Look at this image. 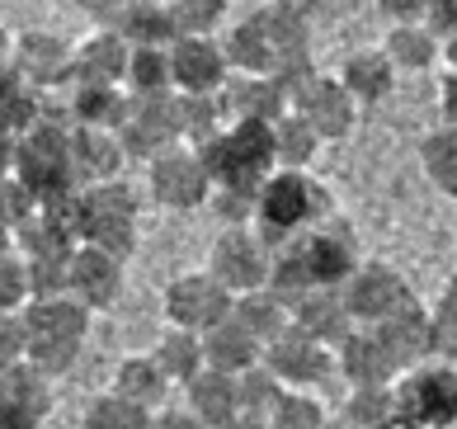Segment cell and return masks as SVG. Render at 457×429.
<instances>
[{"instance_id": "obj_37", "label": "cell", "mask_w": 457, "mask_h": 429, "mask_svg": "<svg viewBox=\"0 0 457 429\" xmlns=\"http://www.w3.org/2000/svg\"><path fill=\"white\" fill-rule=\"evenodd\" d=\"M274 151H278V170H307L320 151V132L302 114H283L274 123Z\"/></svg>"}, {"instance_id": "obj_44", "label": "cell", "mask_w": 457, "mask_h": 429, "mask_svg": "<svg viewBox=\"0 0 457 429\" xmlns=\"http://www.w3.org/2000/svg\"><path fill=\"white\" fill-rule=\"evenodd\" d=\"M326 406H320L312 391H287L278 401V410L269 416V429H326Z\"/></svg>"}, {"instance_id": "obj_41", "label": "cell", "mask_w": 457, "mask_h": 429, "mask_svg": "<svg viewBox=\"0 0 457 429\" xmlns=\"http://www.w3.org/2000/svg\"><path fill=\"white\" fill-rule=\"evenodd\" d=\"M236 387H241V416L264 420V425H269V416L278 410V401L287 397V387H283L264 364L250 368V373H241V377H236Z\"/></svg>"}, {"instance_id": "obj_21", "label": "cell", "mask_w": 457, "mask_h": 429, "mask_svg": "<svg viewBox=\"0 0 457 429\" xmlns=\"http://www.w3.org/2000/svg\"><path fill=\"white\" fill-rule=\"evenodd\" d=\"M20 316L29 325V340H66V345H86L95 312L86 302H76V298H33Z\"/></svg>"}, {"instance_id": "obj_16", "label": "cell", "mask_w": 457, "mask_h": 429, "mask_svg": "<svg viewBox=\"0 0 457 429\" xmlns=\"http://www.w3.org/2000/svg\"><path fill=\"white\" fill-rule=\"evenodd\" d=\"M170 72L179 95H222V85L231 80V62L217 38H179L170 47Z\"/></svg>"}, {"instance_id": "obj_26", "label": "cell", "mask_w": 457, "mask_h": 429, "mask_svg": "<svg viewBox=\"0 0 457 429\" xmlns=\"http://www.w3.org/2000/svg\"><path fill=\"white\" fill-rule=\"evenodd\" d=\"M184 410L189 416H198L208 429H222L231 420H241V387H236V377L227 373H212V368H203L189 387H184Z\"/></svg>"}, {"instance_id": "obj_1", "label": "cell", "mask_w": 457, "mask_h": 429, "mask_svg": "<svg viewBox=\"0 0 457 429\" xmlns=\"http://www.w3.org/2000/svg\"><path fill=\"white\" fill-rule=\"evenodd\" d=\"M330 217H335V203L326 194V184L312 180L307 170H274L260 189L255 231L269 250H283Z\"/></svg>"}, {"instance_id": "obj_14", "label": "cell", "mask_w": 457, "mask_h": 429, "mask_svg": "<svg viewBox=\"0 0 457 429\" xmlns=\"http://www.w3.org/2000/svg\"><path fill=\"white\" fill-rule=\"evenodd\" d=\"M293 114L307 118L320 142H340L359 123V99L345 90L340 76H312L302 90H293Z\"/></svg>"}, {"instance_id": "obj_50", "label": "cell", "mask_w": 457, "mask_h": 429, "mask_svg": "<svg viewBox=\"0 0 457 429\" xmlns=\"http://www.w3.org/2000/svg\"><path fill=\"white\" fill-rule=\"evenodd\" d=\"M425 24H429L444 43H448V38H457V0H429Z\"/></svg>"}, {"instance_id": "obj_56", "label": "cell", "mask_w": 457, "mask_h": 429, "mask_svg": "<svg viewBox=\"0 0 457 429\" xmlns=\"http://www.w3.org/2000/svg\"><path fill=\"white\" fill-rule=\"evenodd\" d=\"M5 250H14V222L0 213V255H5Z\"/></svg>"}, {"instance_id": "obj_32", "label": "cell", "mask_w": 457, "mask_h": 429, "mask_svg": "<svg viewBox=\"0 0 457 429\" xmlns=\"http://www.w3.org/2000/svg\"><path fill=\"white\" fill-rule=\"evenodd\" d=\"M231 316L245 325L260 345H274L283 331H293V307H287L274 288H255V293H241L231 307Z\"/></svg>"}, {"instance_id": "obj_42", "label": "cell", "mask_w": 457, "mask_h": 429, "mask_svg": "<svg viewBox=\"0 0 457 429\" xmlns=\"http://www.w3.org/2000/svg\"><path fill=\"white\" fill-rule=\"evenodd\" d=\"M179 38H212L227 20V0H170Z\"/></svg>"}, {"instance_id": "obj_29", "label": "cell", "mask_w": 457, "mask_h": 429, "mask_svg": "<svg viewBox=\"0 0 457 429\" xmlns=\"http://www.w3.org/2000/svg\"><path fill=\"white\" fill-rule=\"evenodd\" d=\"M128 62H132V47L118 38L113 29H99V33H90L86 43H76V76H86V80L123 85L128 80Z\"/></svg>"}, {"instance_id": "obj_54", "label": "cell", "mask_w": 457, "mask_h": 429, "mask_svg": "<svg viewBox=\"0 0 457 429\" xmlns=\"http://www.w3.org/2000/svg\"><path fill=\"white\" fill-rule=\"evenodd\" d=\"M156 429H208V425H203L198 416H189V410H161Z\"/></svg>"}, {"instance_id": "obj_45", "label": "cell", "mask_w": 457, "mask_h": 429, "mask_svg": "<svg viewBox=\"0 0 457 429\" xmlns=\"http://www.w3.org/2000/svg\"><path fill=\"white\" fill-rule=\"evenodd\" d=\"M33 302V283H29V260L20 250L0 255V312H24Z\"/></svg>"}, {"instance_id": "obj_10", "label": "cell", "mask_w": 457, "mask_h": 429, "mask_svg": "<svg viewBox=\"0 0 457 429\" xmlns=\"http://www.w3.org/2000/svg\"><path fill=\"white\" fill-rule=\"evenodd\" d=\"M401 420H411L420 429H453L457 425V364L438 368H415L396 387Z\"/></svg>"}, {"instance_id": "obj_58", "label": "cell", "mask_w": 457, "mask_h": 429, "mask_svg": "<svg viewBox=\"0 0 457 429\" xmlns=\"http://www.w3.org/2000/svg\"><path fill=\"white\" fill-rule=\"evenodd\" d=\"M222 429H269L264 420H250V416H241V420H231V425H222Z\"/></svg>"}, {"instance_id": "obj_8", "label": "cell", "mask_w": 457, "mask_h": 429, "mask_svg": "<svg viewBox=\"0 0 457 429\" xmlns=\"http://www.w3.org/2000/svg\"><path fill=\"white\" fill-rule=\"evenodd\" d=\"M208 273L222 279L236 298L269 288V273H274V250L260 241L255 227H227L208 250Z\"/></svg>"}, {"instance_id": "obj_6", "label": "cell", "mask_w": 457, "mask_h": 429, "mask_svg": "<svg viewBox=\"0 0 457 429\" xmlns=\"http://www.w3.org/2000/svg\"><path fill=\"white\" fill-rule=\"evenodd\" d=\"M146 189H151V198L170 213H189V208H198V203H208L217 194L203 156L184 142L161 151L156 161H146Z\"/></svg>"}, {"instance_id": "obj_52", "label": "cell", "mask_w": 457, "mask_h": 429, "mask_svg": "<svg viewBox=\"0 0 457 429\" xmlns=\"http://www.w3.org/2000/svg\"><path fill=\"white\" fill-rule=\"evenodd\" d=\"M76 5L86 10V14H90V20H95L99 29H113V20L123 14V5H128V0H76Z\"/></svg>"}, {"instance_id": "obj_11", "label": "cell", "mask_w": 457, "mask_h": 429, "mask_svg": "<svg viewBox=\"0 0 457 429\" xmlns=\"http://www.w3.org/2000/svg\"><path fill=\"white\" fill-rule=\"evenodd\" d=\"M345 293V302H349V316H353V325H382V321H392L396 312H405V307L415 302V293H411V283L401 279V273L392 269V265H359V273L340 288Z\"/></svg>"}, {"instance_id": "obj_60", "label": "cell", "mask_w": 457, "mask_h": 429, "mask_svg": "<svg viewBox=\"0 0 457 429\" xmlns=\"http://www.w3.org/2000/svg\"><path fill=\"white\" fill-rule=\"evenodd\" d=\"M444 302H448V307H457V273L448 279V293H444Z\"/></svg>"}, {"instance_id": "obj_4", "label": "cell", "mask_w": 457, "mask_h": 429, "mask_svg": "<svg viewBox=\"0 0 457 429\" xmlns=\"http://www.w3.org/2000/svg\"><path fill=\"white\" fill-rule=\"evenodd\" d=\"M14 180H20L29 194L47 198H62V194H76V180H71V132L57 128V123H38L20 137V156H14Z\"/></svg>"}, {"instance_id": "obj_35", "label": "cell", "mask_w": 457, "mask_h": 429, "mask_svg": "<svg viewBox=\"0 0 457 429\" xmlns=\"http://www.w3.org/2000/svg\"><path fill=\"white\" fill-rule=\"evenodd\" d=\"M340 420L349 429H392L401 420L396 387H353L345 410H340Z\"/></svg>"}, {"instance_id": "obj_5", "label": "cell", "mask_w": 457, "mask_h": 429, "mask_svg": "<svg viewBox=\"0 0 457 429\" xmlns=\"http://www.w3.org/2000/svg\"><path fill=\"white\" fill-rule=\"evenodd\" d=\"M293 260L307 269V279L312 288H345L353 273H359V236H353V227L345 217H330V222H320L316 231L307 236H297L293 246H283Z\"/></svg>"}, {"instance_id": "obj_38", "label": "cell", "mask_w": 457, "mask_h": 429, "mask_svg": "<svg viewBox=\"0 0 457 429\" xmlns=\"http://www.w3.org/2000/svg\"><path fill=\"white\" fill-rule=\"evenodd\" d=\"M179 109H184V147H208L212 137L227 132V114H222V99L217 95H179Z\"/></svg>"}, {"instance_id": "obj_36", "label": "cell", "mask_w": 457, "mask_h": 429, "mask_svg": "<svg viewBox=\"0 0 457 429\" xmlns=\"http://www.w3.org/2000/svg\"><path fill=\"white\" fill-rule=\"evenodd\" d=\"M123 90H128L132 99L170 95V90H175L170 47H132V62H128V80H123Z\"/></svg>"}, {"instance_id": "obj_7", "label": "cell", "mask_w": 457, "mask_h": 429, "mask_svg": "<svg viewBox=\"0 0 457 429\" xmlns=\"http://www.w3.org/2000/svg\"><path fill=\"white\" fill-rule=\"evenodd\" d=\"M236 307V293L212 279L208 269H194V273H179L165 288V321L179 325V331H194V335H208L212 325H222Z\"/></svg>"}, {"instance_id": "obj_59", "label": "cell", "mask_w": 457, "mask_h": 429, "mask_svg": "<svg viewBox=\"0 0 457 429\" xmlns=\"http://www.w3.org/2000/svg\"><path fill=\"white\" fill-rule=\"evenodd\" d=\"M444 62H448V72H457V38L444 43Z\"/></svg>"}, {"instance_id": "obj_43", "label": "cell", "mask_w": 457, "mask_h": 429, "mask_svg": "<svg viewBox=\"0 0 457 429\" xmlns=\"http://www.w3.org/2000/svg\"><path fill=\"white\" fill-rule=\"evenodd\" d=\"M29 283H33V298H71V255H33Z\"/></svg>"}, {"instance_id": "obj_24", "label": "cell", "mask_w": 457, "mask_h": 429, "mask_svg": "<svg viewBox=\"0 0 457 429\" xmlns=\"http://www.w3.org/2000/svg\"><path fill=\"white\" fill-rule=\"evenodd\" d=\"M203 358H208L212 373L241 377V373H250V368L264 364V345H260V340L250 335L236 316H227L222 325H212V331L203 335Z\"/></svg>"}, {"instance_id": "obj_13", "label": "cell", "mask_w": 457, "mask_h": 429, "mask_svg": "<svg viewBox=\"0 0 457 429\" xmlns=\"http://www.w3.org/2000/svg\"><path fill=\"white\" fill-rule=\"evenodd\" d=\"M14 72L24 76V85H33L38 95H53L66 90L76 80V47L62 38V33H43V29H29L14 38Z\"/></svg>"}, {"instance_id": "obj_20", "label": "cell", "mask_w": 457, "mask_h": 429, "mask_svg": "<svg viewBox=\"0 0 457 429\" xmlns=\"http://www.w3.org/2000/svg\"><path fill=\"white\" fill-rule=\"evenodd\" d=\"M335 364L349 377V387H396V377H401L396 358L386 354L378 331H368V325H359V331L335 349Z\"/></svg>"}, {"instance_id": "obj_25", "label": "cell", "mask_w": 457, "mask_h": 429, "mask_svg": "<svg viewBox=\"0 0 457 429\" xmlns=\"http://www.w3.org/2000/svg\"><path fill=\"white\" fill-rule=\"evenodd\" d=\"M113 33L128 47H175L179 43L170 0H128L123 14L113 20Z\"/></svg>"}, {"instance_id": "obj_33", "label": "cell", "mask_w": 457, "mask_h": 429, "mask_svg": "<svg viewBox=\"0 0 457 429\" xmlns=\"http://www.w3.org/2000/svg\"><path fill=\"white\" fill-rule=\"evenodd\" d=\"M43 123V95L24 85V76L14 72V62L0 66V132L24 137L29 128Z\"/></svg>"}, {"instance_id": "obj_3", "label": "cell", "mask_w": 457, "mask_h": 429, "mask_svg": "<svg viewBox=\"0 0 457 429\" xmlns=\"http://www.w3.org/2000/svg\"><path fill=\"white\" fill-rule=\"evenodd\" d=\"M203 165L217 189H250L260 194L264 180L274 175L278 151H274V123H255V118H241V123H227L222 137H212L208 147H198Z\"/></svg>"}, {"instance_id": "obj_15", "label": "cell", "mask_w": 457, "mask_h": 429, "mask_svg": "<svg viewBox=\"0 0 457 429\" xmlns=\"http://www.w3.org/2000/svg\"><path fill=\"white\" fill-rule=\"evenodd\" d=\"M53 410V377L24 358L0 373V429H38Z\"/></svg>"}, {"instance_id": "obj_61", "label": "cell", "mask_w": 457, "mask_h": 429, "mask_svg": "<svg viewBox=\"0 0 457 429\" xmlns=\"http://www.w3.org/2000/svg\"><path fill=\"white\" fill-rule=\"evenodd\" d=\"M392 429H420V425H411V420H396Z\"/></svg>"}, {"instance_id": "obj_51", "label": "cell", "mask_w": 457, "mask_h": 429, "mask_svg": "<svg viewBox=\"0 0 457 429\" xmlns=\"http://www.w3.org/2000/svg\"><path fill=\"white\" fill-rule=\"evenodd\" d=\"M382 14L392 24H425V10H429V0H378Z\"/></svg>"}, {"instance_id": "obj_18", "label": "cell", "mask_w": 457, "mask_h": 429, "mask_svg": "<svg viewBox=\"0 0 457 429\" xmlns=\"http://www.w3.org/2000/svg\"><path fill=\"white\" fill-rule=\"evenodd\" d=\"M123 293V260L99 246H76L71 250V298L86 302L90 312H104Z\"/></svg>"}, {"instance_id": "obj_12", "label": "cell", "mask_w": 457, "mask_h": 429, "mask_svg": "<svg viewBox=\"0 0 457 429\" xmlns=\"http://www.w3.org/2000/svg\"><path fill=\"white\" fill-rule=\"evenodd\" d=\"M264 368L278 377L287 391H307V387H320L326 377L340 368L335 364V349L312 340L307 331H283L274 345H264Z\"/></svg>"}, {"instance_id": "obj_62", "label": "cell", "mask_w": 457, "mask_h": 429, "mask_svg": "<svg viewBox=\"0 0 457 429\" xmlns=\"http://www.w3.org/2000/svg\"><path fill=\"white\" fill-rule=\"evenodd\" d=\"M326 429H349V425H345V420H330V425H326Z\"/></svg>"}, {"instance_id": "obj_27", "label": "cell", "mask_w": 457, "mask_h": 429, "mask_svg": "<svg viewBox=\"0 0 457 429\" xmlns=\"http://www.w3.org/2000/svg\"><path fill=\"white\" fill-rule=\"evenodd\" d=\"M340 80H345V90L359 99V105H382V99L396 90V66H392V57H386L382 47H359V53L345 57Z\"/></svg>"}, {"instance_id": "obj_31", "label": "cell", "mask_w": 457, "mask_h": 429, "mask_svg": "<svg viewBox=\"0 0 457 429\" xmlns=\"http://www.w3.org/2000/svg\"><path fill=\"white\" fill-rule=\"evenodd\" d=\"M151 358L161 364V373L170 377V387H189L194 377L208 368V358H203V335L194 331H179V325H165L156 335V345H151Z\"/></svg>"}, {"instance_id": "obj_23", "label": "cell", "mask_w": 457, "mask_h": 429, "mask_svg": "<svg viewBox=\"0 0 457 429\" xmlns=\"http://www.w3.org/2000/svg\"><path fill=\"white\" fill-rule=\"evenodd\" d=\"M372 331H378V340L386 345V354L396 358L401 373L420 368V358L434 354V312H425L420 302H411L405 312H396L392 321H382V325H372Z\"/></svg>"}, {"instance_id": "obj_40", "label": "cell", "mask_w": 457, "mask_h": 429, "mask_svg": "<svg viewBox=\"0 0 457 429\" xmlns=\"http://www.w3.org/2000/svg\"><path fill=\"white\" fill-rule=\"evenodd\" d=\"M80 429H156V410H142V406H132L123 397H113V391H104V397H95L86 406Z\"/></svg>"}, {"instance_id": "obj_19", "label": "cell", "mask_w": 457, "mask_h": 429, "mask_svg": "<svg viewBox=\"0 0 457 429\" xmlns=\"http://www.w3.org/2000/svg\"><path fill=\"white\" fill-rule=\"evenodd\" d=\"M123 137L109 132V128H76L71 132V180L76 189H95V184H109L118 180L123 170Z\"/></svg>"}, {"instance_id": "obj_57", "label": "cell", "mask_w": 457, "mask_h": 429, "mask_svg": "<svg viewBox=\"0 0 457 429\" xmlns=\"http://www.w3.org/2000/svg\"><path fill=\"white\" fill-rule=\"evenodd\" d=\"M10 57H14V38H10V29L0 24V66H5Z\"/></svg>"}, {"instance_id": "obj_47", "label": "cell", "mask_w": 457, "mask_h": 429, "mask_svg": "<svg viewBox=\"0 0 457 429\" xmlns=\"http://www.w3.org/2000/svg\"><path fill=\"white\" fill-rule=\"evenodd\" d=\"M212 208H217V217H222L227 227H255L260 194H250V189H217Z\"/></svg>"}, {"instance_id": "obj_17", "label": "cell", "mask_w": 457, "mask_h": 429, "mask_svg": "<svg viewBox=\"0 0 457 429\" xmlns=\"http://www.w3.org/2000/svg\"><path fill=\"white\" fill-rule=\"evenodd\" d=\"M222 114L227 123H241V118H255V123H278L283 114H293V99H287L283 80L274 76H236L222 85Z\"/></svg>"}, {"instance_id": "obj_48", "label": "cell", "mask_w": 457, "mask_h": 429, "mask_svg": "<svg viewBox=\"0 0 457 429\" xmlns=\"http://www.w3.org/2000/svg\"><path fill=\"white\" fill-rule=\"evenodd\" d=\"M29 358V325L20 312H0V373Z\"/></svg>"}, {"instance_id": "obj_22", "label": "cell", "mask_w": 457, "mask_h": 429, "mask_svg": "<svg viewBox=\"0 0 457 429\" xmlns=\"http://www.w3.org/2000/svg\"><path fill=\"white\" fill-rule=\"evenodd\" d=\"M293 325L307 331L312 340H320V345H330V349H340L353 335V316H349V302H345L340 288H312V293L293 307Z\"/></svg>"}, {"instance_id": "obj_49", "label": "cell", "mask_w": 457, "mask_h": 429, "mask_svg": "<svg viewBox=\"0 0 457 429\" xmlns=\"http://www.w3.org/2000/svg\"><path fill=\"white\" fill-rule=\"evenodd\" d=\"M434 354L444 364H457V307L448 302H438V312H434Z\"/></svg>"}, {"instance_id": "obj_46", "label": "cell", "mask_w": 457, "mask_h": 429, "mask_svg": "<svg viewBox=\"0 0 457 429\" xmlns=\"http://www.w3.org/2000/svg\"><path fill=\"white\" fill-rule=\"evenodd\" d=\"M76 358H80V345H66V340H29V364L47 377L71 373Z\"/></svg>"}, {"instance_id": "obj_28", "label": "cell", "mask_w": 457, "mask_h": 429, "mask_svg": "<svg viewBox=\"0 0 457 429\" xmlns=\"http://www.w3.org/2000/svg\"><path fill=\"white\" fill-rule=\"evenodd\" d=\"M222 47H227V62H231L236 76H274L278 53H274L269 29L260 24V14H250V20L236 24L227 38H222Z\"/></svg>"}, {"instance_id": "obj_39", "label": "cell", "mask_w": 457, "mask_h": 429, "mask_svg": "<svg viewBox=\"0 0 457 429\" xmlns=\"http://www.w3.org/2000/svg\"><path fill=\"white\" fill-rule=\"evenodd\" d=\"M420 161H425V175L444 189L448 198H457V128H438L420 142Z\"/></svg>"}, {"instance_id": "obj_34", "label": "cell", "mask_w": 457, "mask_h": 429, "mask_svg": "<svg viewBox=\"0 0 457 429\" xmlns=\"http://www.w3.org/2000/svg\"><path fill=\"white\" fill-rule=\"evenodd\" d=\"M382 53L392 57L396 72H425V66H434L444 57V38H438L429 24H392Z\"/></svg>"}, {"instance_id": "obj_2", "label": "cell", "mask_w": 457, "mask_h": 429, "mask_svg": "<svg viewBox=\"0 0 457 429\" xmlns=\"http://www.w3.org/2000/svg\"><path fill=\"white\" fill-rule=\"evenodd\" d=\"M66 217H71L80 246H99L118 260H128L137 250V194L123 180L66 194Z\"/></svg>"}, {"instance_id": "obj_9", "label": "cell", "mask_w": 457, "mask_h": 429, "mask_svg": "<svg viewBox=\"0 0 457 429\" xmlns=\"http://www.w3.org/2000/svg\"><path fill=\"white\" fill-rule=\"evenodd\" d=\"M118 137H123V151H128V156H142V161H156L161 151L179 147V142H184V109H179V90L132 99L128 123L118 128Z\"/></svg>"}, {"instance_id": "obj_30", "label": "cell", "mask_w": 457, "mask_h": 429, "mask_svg": "<svg viewBox=\"0 0 457 429\" xmlns=\"http://www.w3.org/2000/svg\"><path fill=\"white\" fill-rule=\"evenodd\" d=\"M109 391H113V397H123V401H132V406H142V410H161L165 391H170V377L161 373V364L151 354H132V358L118 364Z\"/></svg>"}, {"instance_id": "obj_55", "label": "cell", "mask_w": 457, "mask_h": 429, "mask_svg": "<svg viewBox=\"0 0 457 429\" xmlns=\"http://www.w3.org/2000/svg\"><path fill=\"white\" fill-rule=\"evenodd\" d=\"M14 156H20V137H5V132H0V184L14 180Z\"/></svg>"}, {"instance_id": "obj_53", "label": "cell", "mask_w": 457, "mask_h": 429, "mask_svg": "<svg viewBox=\"0 0 457 429\" xmlns=\"http://www.w3.org/2000/svg\"><path fill=\"white\" fill-rule=\"evenodd\" d=\"M438 109H444V123L457 128V72H448L444 85H438Z\"/></svg>"}]
</instances>
